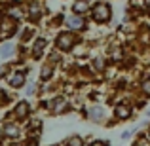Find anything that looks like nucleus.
<instances>
[{"label": "nucleus", "instance_id": "obj_2", "mask_svg": "<svg viewBox=\"0 0 150 146\" xmlns=\"http://www.w3.org/2000/svg\"><path fill=\"white\" fill-rule=\"evenodd\" d=\"M21 84H23V74H11V76H10V85L19 87Z\"/></svg>", "mask_w": 150, "mask_h": 146}, {"label": "nucleus", "instance_id": "obj_11", "mask_svg": "<svg viewBox=\"0 0 150 146\" xmlns=\"http://www.w3.org/2000/svg\"><path fill=\"white\" fill-rule=\"evenodd\" d=\"M93 146H105V144H103V142H95V144H93Z\"/></svg>", "mask_w": 150, "mask_h": 146}, {"label": "nucleus", "instance_id": "obj_12", "mask_svg": "<svg viewBox=\"0 0 150 146\" xmlns=\"http://www.w3.org/2000/svg\"><path fill=\"white\" fill-rule=\"evenodd\" d=\"M146 4H148V6H150V0H146Z\"/></svg>", "mask_w": 150, "mask_h": 146}, {"label": "nucleus", "instance_id": "obj_3", "mask_svg": "<svg viewBox=\"0 0 150 146\" xmlns=\"http://www.w3.org/2000/svg\"><path fill=\"white\" fill-rule=\"evenodd\" d=\"M69 25L72 27V29H82V27H84V21H82V17H70L69 19Z\"/></svg>", "mask_w": 150, "mask_h": 146}, {"label": "nucleus", "instance_id": "obj_9", "mask_svg": "<svg viewBox=\"0 0 150 146\" xmlns=\"http://www.w3.org/2000/svg\"><path fill=\"white\" fill-rule=\"evenodd\" d=\"M89 114H91L93 118H99L101 114H103V110H101V108H91V112H89Z\"/></svg>", "mask_w": 150, "mask_h": 146}, {"label": "nucleus", "instance_id": "obj_13", "mask_svg": "<svg viewBox=\"0 0 150 146\" xmlns=\"http://www.w3.org/2000/svg\"><path fill=\"white\" fill-rule=\"evenodd\" d=\"M17 146H19V144H17Z\"/></svg>", "mask_w": 150, "mask_h": 146}, {"label": "nucleus", "instance_id": "obj_8", "mask_svg": "<svg viewBox=\"0 0 150 146\" xmlns=\"http://www.w3.org/2000/svg\"><path fill=\"white\" fill-rule=\"evenodd\" d=\"M25 114H27V104H25V102H21V104L17 106V116H19V118H23Z\"/></svg>", "mask_w": 150, "mask_h": 146}, {"label": "nucleus", "instance_id": "obj_1", "mask_svg": "<svg viewBox=\"0 0 150 146\" xmlns=\"http://www.w3.org/2000/svg\"><path fill=\"white\" fill-rule=\"evenodd\" d=\"M93 13H95V17L99 19V21H103V19H106L108 17V13H110V10H108V6L106 4H95V8H93Z\"/></svg>", "mask_w": 150, "mask_h": 146}, {"label": "nucleus", "instance_id": "obj_4", "mask_svg": "<svg viewBox=\"0 0 150 146\" xmlns=\"http://www.w3.org/2000/svg\"><path fill=\"white\" fill-rule=\"evenodd\" d=\"M84 10H88V0H78L74 4V11H84Z\"/></svg>", "mask_w": 150, "mask_h": 146}, {"label": "nucleus", "instance_id": "obj_7", "mask_svg": "<svg viewBox=\"0 0 150 146\" xmlns=\"http://www.w3.org/2000/svg\"><path fill=\"white\" fill-rule=\"evenodd\" d=\"M4 133H6V135H17V127L11 125V123H8L6 129H4Z\"/></svg>", "mask_w": 150, "mask_h": 146}, {"label": "nucleus", "instance_id": "obj_6", "mask_svg": "<svg viewBox=\"0 0 150 146\" xmlns=\"http://www.w3.org/2000/svg\"><path fill=\"white\" fill-rule=\"evenodd\" d=\"M116 114H118L120 118H127V116H129V108H125V106H118Z\"/></svg>", "mask_w": 150, "mask_h": 146}, {"label": "nucleus", "instance_id": "obj_10", "mask_svg": "<svg viewBox=\"0 0 150 146\" xmlns=\"http://www.w3.org/2000/svg\"><path fill=\"white\" fill-rule=\"evenodd\" d=\"M70 146H82V140L80 139H72L70 140Z\"/></svg>", "mask_w": 150, "mask_h": 146}, {"label": "nucleus", "instance_id": "obj_5", "mask_svg": "<svg viewBox=\"0 0 150 146\" xmlns=\"http://www.w3.org/2000/svg\"><path fill=\"white\" fill-rule=\"evenodd\" d=\"M11 51H13V46H11V44H6L2 49H0V55H2V57H8V55H11Z\"/></svg>", "mask_w": 150, "mask_h": 146}]
</instances>
